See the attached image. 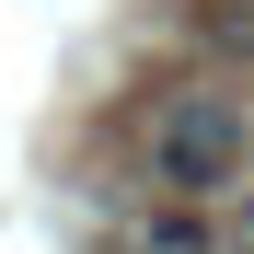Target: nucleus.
Returning <instances> with one entry per match:
<instances>
[{"mask_svg":"<svg viewBox=\"0 0 254 254\" xmlns=\"http://www.w3.org/2000/svg\"><path fill=\"white\" fill-rule=\"evenodd\" d=\"M150 185L162 196H185V208H208V196H231L243 185V104L231 93H174V104H150Z\"/></svg>","mask_w":254,"mask_h":254,"instance_id":"f257e3e1","label":"nucleus"},{"mask_svg":"<svg viewBox=\"0 0 254 254\" xmlns=\"http://www.w3.org/2000/svg\"><path fill=\"white\" fill-rule=\"evenodd\" d=\"M139 254H208V220H196L185 196H174V208H150V220H139Z\"/></svg>","mask_w":254,"mask_h":254,"instance_id":"f03ea898","label":"nucleus"}]
</instances>
